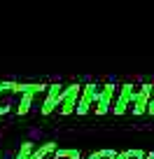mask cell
<instances>
[{
  "mask_svg": "<svg viewBox=\"0 0 154 159\" xmlns=\"http://www.w3.org/2000/svg\"><path fill=\"white\" fill-rule=\"evenodd\" d=\"M19 89H21V96H19V105H16L14 115H28L30 108L35 105V101L42 98L49 89V84H42V82H19Z\"/></svg>",
  "mask_w": 154,
  "mask_h": 159,
  "instance_id": "cell-1",
  "label": "cell"
},
{
  "mask_svg": "<svg viewBox=\"0 0 154 159\" xmlns=\"http://www.w3.org/2000/svg\"><path fill=\"white\" fill-rule=\"evenodd\" d=\"M19 96H21L19 82H12V80L0 82V117L14 112L19 105Z\"/></svg>",
  "mask_w": 154,
  "mask_h": 159,
  "instance_id": "cell-2",
  "label": "cell"
},
{
  "mask_svg": "<svg viewBox=\"0 0 154 159\" xmlns=\"http://www.w3.org/2000/svg\"><path fill=\"white\" fill-rule=\"evenodd\" d=\"M100 87L103 84H94V82L82 87V96H80V103H77V110H75V112L86 115V112H91V110H96L98 98H100Z\"/></svg>",
  "mask_w": 154,
  "mask_h": 159,
  "instance_id": "cell-3",
  "label": "cell"
},
{
  "mask_svg": "<svg viewBox=\"0 0 154 159\" xmlns=\"http://www.w3.org/2000/svg\"><path fill=\"white\" fill-rule=\"evenodd\" d=\"M135 91H138V87H135V84H121L119 89H117V98H114L112 112H114V115L131 112V108H133V98H135Z\"/></svg>",
  "mask_w": 154,
  "mask_h": 159,
  "instance_id": "cell-4",
  "label": "cell"
},
{
  "mask_svg": "<svg viewBox=\"0 0 154 159\" xmlns=\"http://www.w3.org/2000/svg\"><path fill=\"white\" fill-rule=\"evenodd\" d=\"M80 96H82V84H65L63 89V98H61V115H73L77 110V103H80Z\"/></svg>",
  "mask_w": 154,
  "mask_h": 159,
  "instance_id": "cell-5",
  "label": "cell"
},
{
  "mask_svg": "<svg viewBox=\"0 0 154 159\" xmlns=\"http://www.w3.org/2000/svg\"><path fill=\"white\" fill-rule=\"evenodd\" d=\"M63 84H49L45 98H42V105H40V112L42 115H51L54 110L61 108V98H63Z\"/></svg>",
  "mask_w": 154,
  "mask_h": 159,
  "instance_id": "cell-6",
  "label": "cell"
},
{
  "mask_svg": "<svg viewBox=\"0 0 154 159\" xmlns=\"http://www.w3.org/2000/svg\"><path fill=\"white\" fill-rule=\"evenodd\" d=\"M119 89V87L114 84V82H108V84L100 87V98H98V105H96L94 112L96 115H108L112 110V98H114V91Z\"/></svg>",
  "mask_w": 154,
  "mask_h": 159,
  "instance_id": "cell-7",
  "label": "cell"
},
{
  "mask_svg": "<svg viewBox=\"0 0 154 159\" xmlns=\"http://www.w3.org/2000/svg\"><path fill=\"white\" fill-rule=\"evenodd\" d=\"M56 150H59V145H56L54 140H47V143H42L40 148H35V152H33L30 159H51Z\"/></svg>",
  "mask_w": 154,
  "mask_h": 159,
  "instance_id": "cell-8",
  "label": "cell"
},
{
  "mask_svg": "<svg viewBox=\"0 0 154 159\" xmlns=\"http://www.w3.org/2000/svg\"><path fill=\"white\" fill-rule=\"evenodd\" d=\"M51 159H82V152L80 150H73V148H59Z\"/></svg>",
  "mask_w": 154,
  "mask_h": 159,
  "instance_id": "cell-9",
  "label": "cell"
},
{
  "mask_svg": "<svg viewBox=\"0 0 154 159\" xmlns=\"http://www.w3.org/2000/svg\"><path fill=\"white\" fill-rule=\"evenodd\" d=\"M33 152H35V145L30 143V140H26V143H21V148H19V152H16L14 159H30Z\"/></svg>",
  "mask_w": 154,
  "mask_h": 159,
  "instance_id": "cell-10",
  "label": "cell"
},
{
  "mask_svg": "<svg viewBox=\"0 0 154 159\" xmlns=\"http://www.w3.org/2000/svg\"><path fill=\"white\" fill-rule=\"evenodd\" d=\"M119 157V152H114V150H96V152H91L86 159H117Z\"/></svg>",
  "mask_w": 154,
  "mask_h": 159,
  "instance_id": "cell-11",
  "label": "cell"
},
{
  "mask_svg": "<svg viewBox=\"0 0 154 159\" xmlns=\"http://www.w3.org/2000/svg\"><path fill=\"white\" fill-rule=\"evenodd\" d=\"M147 154L143 152V150H126V152H119V157L117 159H145Z\"/></svg>",
  "mask_w": 154,
  "mask_h": 159,
  "instance_id": "cell-12",
  "label": "cell"
},
{
  "mask_svg": "<svg viewBox=\"0 0 154 159\" xmlns=\"http://www.w3.org/2000/svg\"><path fill=\"white\" fill-rule=\"evenodd\" d=\"M147 115H154V91H152V98L147 103Z\"/></svg>",
  "mask_w": 154,
  "mask_h": 159,
  "instance_id": "cell-13",
  "label": "cell"
},
{
  "mask_svg": "<svg viewBox=\"0 0 154 159\" xmlns=\"http://www.w3.org/2000/svg\"><path fill=\"white\" fill-rule=\"evenodd\" d=\"M145 159H154V152H149V154H147V157H145Z\"/></svg>",
  "mask_w": 154,
  "mask_h": 159,
  "instance_id": "cell-14",
  "label": "cell"
}]
</instances>
